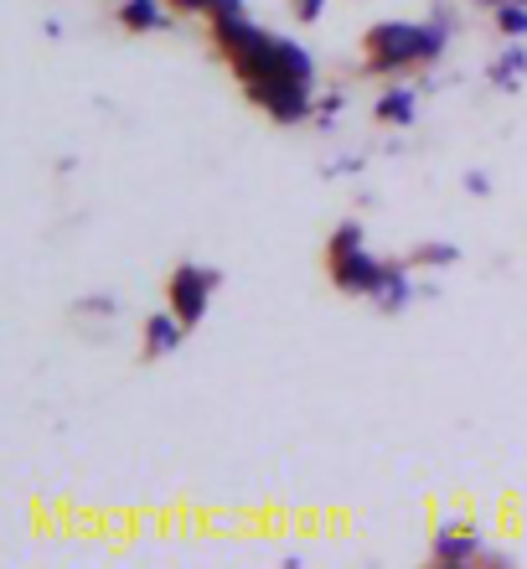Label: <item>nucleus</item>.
Masks as SVG:
<instances>
[{"label": "nucleus", "mask_w": 527, "mask_h": 569, "mask_svg": "<svg viewBox=\"0 0 527 569\" xmlns=\"http://www.w3.org/2000/svg\"><path fill=\"white\" fill-rule=\"evenodd\" d=\"M450 47V21H377L367 27V73L393 78L404 68H429Z\"/></svg>", "instance_id": "f257e3e1"}, {"label": "nucleus", "mask_w": 527, "mask_h": 569, "mask_svg": "<svg viewBox=\"0 0 527 569\" xmlns=\"http://www.w3.org/2000/svg\"><path fill=\"white\" fill-rule=\"evenodd\" d=\"M408 300H414V274L404 270V264H388V280L377 284V296H373V306L383 316H398L408 306Z\"/></svg>", "instance_id": "9b49d317"}, {"label": "nucleus", "mask_w": 527, "mask_h": 569, "mask_svg": "<svg viewBox=\"0 0 527 569\" xmlns=\"http://www.w3.org/2000/svg\"><path fill=\"white\" fill-rule=\"evenodd\" d=\"M223 284V270H202V264H176L171 270V284H166V306L186 321V327H196L202 316H207V300L212 290Z\"/></svg>", "instance_id": "7ed1b4c3"}, {"label": "nucleus", "mask_w": 527, "mask_h": 569, "mask_svg": "<svg viewBox=\"0 0 527 569\" xmlns=\"http://www.w3.org/2000/svg\"><path fill=\"white\" fill-rule=\"evenodd\" d=\"M429 555H435V565H476V559H486V543L470 533V523H439Z\"/></svg>", "instance_id": "423d86ee"}, {"label": "nucleus", "mask_w": 527, "mask_h": 569, "mask_svg": "<svg viewBox=\"0 0 527 569\" xmlns=\"http://www.w3.org/2000/svg\"><path fill=\"white\" fill-rule=\"evenodd\" d=\"M114 21H120L124 31H166L171 27V16L161 0H120V11H114Z\"/></svg>", "instance_id": "1a4fd4ad"}, {"label": "nucleus", "mask_w": 527, "mask_h": 569, "mask_svg": "<svg viewBox=\"0 0 527 569\" xmlns=\"http://www.w3.org/2000/svg\"><path fill=\"white\" fill-rule=\"evenodd\" d=\"M466 192L470 197H491V177H486V171H466Z\"/></svg>", "instance_id": "6ab92c4d"}, {"label": "nucleus", "mask_w": 527, "mask_h": 569, "mask_svg": "<svg viewBox=\"0 0 527 569\" xmlns=\"http://www.w3.org/2000/svg\"><path fill=\"white\" fill-rule=\"evenodd\" d=\"M223 11H243V0H207V16H223Z\"/></svg>", "instance_id": "412c9836"}, {"label": "nucleus", "mask_w": 527, "mask_h": 569, "mask_svg": "<svg viewBox=\"0 0 527 569\" xmlns=\"http://www.w3.org/2000/svg\"><path fill=\"white\" fill-rule=\"evenodd\" d=\"M243 93L254 99L274 124H305L316 120V99H311V83H285V78H270V83H243Z\"/></svg>", "instance_id": "f03ea898"}, {"label": "nucleus", "mask_w": 527, "mask_h": 569, "mask_svg": "<svg viewBox=\"0 0 527 569\" xmlns=\"http://www.w3.org/2000/svg\"><path fill=\"white\" fill-rule=\"evenodd\" d=\"M326 6H332V0H290L295 21H305V27H311V21H321V11H326Z\"/></svg>", "instance_id": "f3484780"}, {"label": "nucleus", "mask_w": 527, "mask_h": 569, "mask_svg": "<svg viewBox=\"0 0 527 569\" xmlns=\"http://www.w3.org/2000/svg\"><path fill=\"white\" fill-rule=\"evenodd\" d=\"M181 337H186V321H181L176 311H155L151 321H145V337H140V347H145V358L151 362H161V358H171L181 347Z\"/></svg>", "instance_id": "0eeeda50"}, {"label": "nucleus", "mask_w": 527, "mask_h": 569, "mask_svg": "<svg viewBox=\"0 0 527 569\" xmlns=\"http://www.w3.org/2000/svg\"><path fill=\"white\" fill-rule=\"evenodd\" d=\"M176 16H207V0H166Z\"/></svg>", "instance_id": "aec40b11"}, {"label": "nucleus", "mask_w": 527, "mask_h": 569, "mask_svg": "<svg viewBox=\"0 0 527 569\" xmlns=\"http://www.w3.org/2000/svg\"><path fill=\"white\" fill-rule=\"evenodd\" d=\"M414 259H419L424 270H450L455 259H460V249H455V243H419Z\"/></svg>", "instance_id": "2eb2a0df"}, {"label": "nucleus", "mask_w": 527, "mask_h": 569, "mask_svg": "<svg viewBox=\"0 0 527 569\" xmlns=\"http://www.w3.org/2000/svg\"><path fill=\"white\" fill-rule=\"evenodd\" d=\"M78 311H89V316H114V296H83V300H78Z\"/></svg>", "instance_id": "a211bd4d"}, {"label": "nucleus", "mask_w": 527, "mask_h": 569, "mask_svg": "<svg viewBox=\"0 0 527 569\" xmlns=\"http://www.w3.org/2000/svg\"><path fill=\"white\" fill-rule=\"evenodd\" d=\"M342 109H347V93H342V89L321 93V99H316V124H326V130H332V124H336V114H342Z\"/></svg>", "instance_id": "dca6fc26"}, {"label": "nucleus", "mask_w": 527, "mask_h": 569, "mask_svg": "<svg viewBox=\"0 0 527 569\" xmlns=\"http://www.w3.org/2000/svg\"><path fill=\"white\" fill-rule=\"evenodd\" d=\"M476 6H486V11H497V6H507V0H476Z\"/></svg>", "instance_id": "4be33fe9"}, {"label": "nucleus", "mask_w": 527, "mask_h": 569, "mask_svg": "<svg viewBox=\"0 0 527 569\" xmlns=\"http://www.w3.org/2000/svg\"><path fill=\"white\" fill-rule=\"evenodd\" d=\"M497 31L501 37H513V42H523L527 37V0H507V6H497Z\"/></svg>", "instance_id": "ddd939ff"}, {"label": "nucleus", "mask_w": 527, "mask_h": 569, "mask_svg": "<svg viewBox=\"0 0 527 569\" xmlns=\"http://www.w3.org/2000/svg\"><path fill=\"white\" fill-rule=\"evenodd\" d=\"M326 264H332V284L342 290V296H367L373 300L377 284L388 280L393 259H377V254H367V249H352V254H336V259H326Z\"/></svg>", "instance_id": "20e7f679"}, {"label": "nucleus", "mask_w": 527, "mask_h": 569, "mask_svg": "<svg viewBox=\"0 0 527 569\" xmlns=\"http://www.w3.org/2000/svg\"><path fill=\"white\" fill-rule=\"evenodd\" d=\"M373 120H383V124H398V130H404V124H414V120H419V93L408 89V83H398V89H388V93H383V99H377V104H373Z\"/></svg>", "instance_id": "9d476101"}, {"label": "nucleus", "mask_w": 527, "mask_h": 569, "mask_svg": "<svg viewBox=\"0 0 527 569\" xmlns=\"http://www.w3.org/2000/svg\"><path fill=\"white\" fill-rule=\"evenodd\" d=\"M352 249H362V223H357V218H347V223H336V233L326 239V259L352 254Z\"/></svg>", "instance_id": "4468645a"}, {"label": "nucleus", "mask_w": 527, "mask_h": 569, "mask_svg": "<svg viewBox=\"0 0 527 569\" xmlns=\"http://www.w3.org/2000/svg\"><path fill=\"white\" fill-rule=\"evenodd\" d=\"M523 73H527V47L523 42H513L497 62H491V68H486V78H491L497 89H517V83H523Z\"/></svg>", "instance_id": "f8f14e48"}, {"label": "nucleus", "mask_w": 527, "mask_h": 569, "mask_svg": "<svg viewBox=\"0 0 527 569\" xmlns=\"http://www.w3.org/2000/svg\"><path fill=\"white\" fill-rule=\"evenodd\" d=\"M207 21H212V42L223 47V58H239V52H249V47H259L270 37L249 11H223V16H207Z\"/></svg>", "instance_id": "39448f33"}, {"label": "nucleus", "mask_w": 527, "mask_h": 569, "mask_svg": "<svg viewBox=\"0 0 527 569\" xmlns=\"http://www.w3.org/2000/svg\"><path fill=\"white\" fill-rule=\"evenodd\" d=\"M274 68H280L285 83H316V58L290 37H274Z\"/></svg>", "instance_id": "6e6552de"}]
</instances>
